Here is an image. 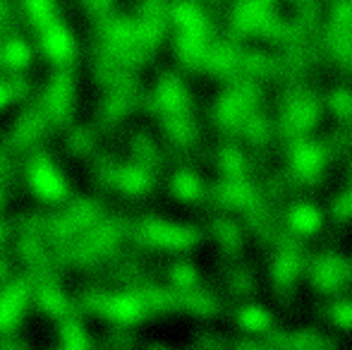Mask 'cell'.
<instances>
[{"label":"cell","mask_w":352,"mask_h":350,"mask_svg":"<svg viewBox=\"0 0 352 350\" xmlns=\"http://www.w3.org/2000/svg\"><path fill=\"white\" fill-rule=\"evenodd\" d=\"M24 177H27L29 190L43 201L56 204V201H65L67 195H70L67 180L56 168L51 156L43 154V151H36V154L29 156L27 166H24Z\"/></svg>","instance_id":"obj_2"},{"label":"cell","mask_w":352,"mask_h":350,"mask_svg":"<svg viewBox=\"0 0 352 350\" xmlns=\"http://www.w3.org/2000/svg\"><path fill=\"white\" fill-rule=\"evenodd\" d=\"M58 333H60V350H96V343L89 336L87 327L74 314L60 319Z\"/></svg>","instance_id":"obj_8"},{"label":"cell","mask_w":352,"mask_h":350,"mask_svg":"<svg viewBox=\"0 0 352 350\" xmlns=\"http://www.w3.org/2000/svg\"><path fill=\"white\" fill-rule=\"evenodd\" d=\"M10 235H12V226H10V221L0 219V248H3V245L8 243Z\"/></svg>","instance_id":"obj_12"},{"label":"cell","mask_w":352,"mask_h":350,"mask_svg":"<svg viewBox=\"0 0 352 350\" xmlns=\"http://www.w3.org/2000/svg\"><path fill=\"white\" fill-rule=\"evenodd\" d=\"M53 130L48 122L46 113H43L41 103L32 101L29 106L22 108L17 118H14L12 127L8 132V146L12 151H27L32 146H36L38 142L46 137V132Z\"/></svg>","instance_id":"obj_3"},{"label":"cell","mask_w":352,"mask_h":350,"mask_svg":"<svg viewBox=\"0 0 352 350\" xmlns=\"http://www.w3.org/2000/svg\"><path fill=\"white\" fill-rule=\"evenodd\" d=\"M36 305L38 309H41L43 314H48V317H67V314H72V300L67 298V293H63L60 285H58V281H48V283H38L36 285Z\"/></svg>","instance_id":"obj_6"},{"label":"cell","mask_w":352,"mask_h":350,"mask_svg":"<svg viewBox=\"0 0 352 350\" xmlns=\"http://www.w3.org/2000/svg\"><path fill=\"white\" fill-rule=\"evenodd\" d=\"M74 96H77V87H74L72 72L67 67H60L58 72H53L51 80L46 82L43 96H38V103H41L53 130H60V127H67L72 122Z\"/></svg>","instance_id":"obj_1"},{"label":"cell","mask_w":352,"mask_h":350,"mask_svg":"<svg viewBox=\"0 0 352 350\" xmlns=\"http://www.w3.org/2000/svg\"><path fill=\"white\" fill-rule=\"evenodd\" d=\"M34 91V82L29 77L22 75H12L8 80H0V111L8 108L14 101H24L29 98Z\"/></svg>","instance_id":"obj_10"},{"label":"cell","mask_w":352,"mask_h":350,"mask_svg":"<svg viewBox=\"0 0 352 350\" xmlns=\"http://www.w3.org/2000/svg\"><path fill=\"white\" fill-rule=\"evenodd\" d=\"M96 142H98V135L94 127L89 125H79V127H72L67 132V140H65V151L70 156H87L96 149Z\"/></svg>","instance_id":"obj_9"},{"label":"cell","mask_w":352,"mask_h":350,"mask_svg":"<svg viewBox=\"0 0 352 350\" xmlns=\"http://www.w3.org/2000/svg\"><path fill=\"white\" fill-rule=\"evenodd\" d=\"M38 48L53 65L67 67L77 56V39H74L72 29L56 17L46 27L38 29Z\"/></svg>","instance_id":"obj_4"},{"label":"cell","mask_w":352,"mask_h":350,"mask_svg":"<svg viewBox=\"0 0 352 350\" xmlns=\"http://www.w3.org/2000/svg\"><path fill=\"white\" fill-rule=\"evenodd\" d=\"M22 12L36 29L56 19V0H22Z\"/></svg>","instance_id":"obj_11"},{"label":"cell","mask_w":352,"mask_h":350,"mask_svg":"<svg viewBox=\"0 0 352 350\" xmlns=\"http://www.w3.org/2000/svg\"><path fill=\"white\" fill-rule=\"evenodd\" d=\"M32 281L29 276H17V278H8L0 290V336L10 333L24 317L29 300H32Z\"/></svg>","instance_id":"obj_5"},{"label":"cell","mask_w":352,"mask_h":350,"mask_svg":"<svg viewBox=\"0 0 352 350\" xmlns=\"http://www.w3.org/2000/svg\"><path fill=\"white\" fill-rule=\"evenodd\" d=\"M34 61V48L22 36H10L0 43V67L8 70H24Z\"/></svg>","instance_id":"obj_7"},{"label":"cell","mask_w":352,"mask_h":350,"mask_svg":"<svg viewBox=\"0 0 352 350\" xmlns=\"http://www.w3.org/2000/svg\"><path fill=\"white\" fill-rule=\"evenodd\" d=\"M8 276H10V262L3 257V254H0V283H3V281H8Z\"/></svg>","instance_id":"obj_13"}]
</instances>
